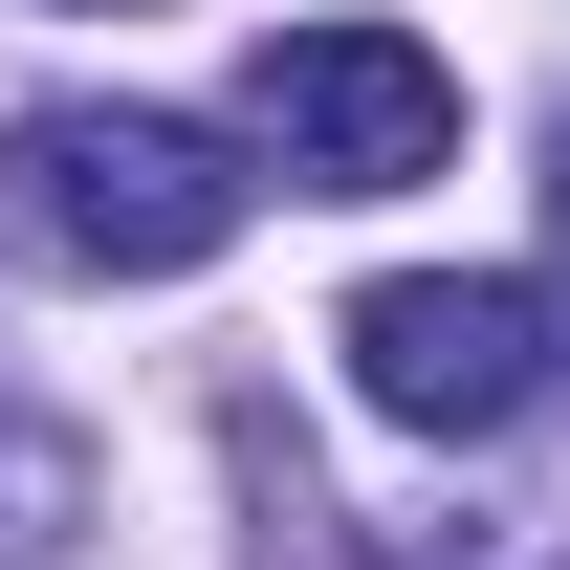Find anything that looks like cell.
<instances>
[{
	"label": "cell",
	"mask_w": 570,
	"mask_h": 570,
	"mask_svg": "<svg viewBox=\"0 0 570 570\" xmlns=\"http://www.w3.org/2000/svg\"><path fill=\"white\" fill-rule=\"evenodd\" d=\"M242 154L176 132V110H22L0 132V242H45V264L88 285H198L219 242H242Z\"/></svg>",
	"instance_id": "cell-1"
},
{
	"label": "cell",
	"mask_w": 570,
	"mask_h": 570,
	"mask_svg": "<svg viewBox=\"0 0 570 570\" xmlns=\"http://www.w3.org/2000/svg\"><path fill=\"white\" fill-rule=\"evenodd\" d=\"M242 132H264L285 198H417L439 154H461V67L395 45V22H285L264 67H242Z\"/></svg>",
	"instance_id": "cell-2"
},
{
	"label": "cell",
	"mask_w": 570,
	"mask_h": 570,
	"mask_svg": "<svg viewBox=\"0 0 570 570\" xmlns=\"http://www.w3.org/2000/svg\"><path fill=\"white\" fill-rule=\"evenodd\" d=\"M352 395L395 439H504L549 395V285L504 264H417V285H352Z\"/></svg>",
	"instance_id": "cell-3"
},
{
	"label": "cell",
	"mask_w": 570,
	"mask_h": 570,
	"mask_svg": "<svg viewBox=\"0 0 570 570\" xmlns=\"http://www.w3.org/2000/svg\"><path fill=\"white\" fill-rule=\"evenodd\" d=\"M67 527H88V439L0 395V570H67Z\"/></svg>",
	"instance_id": "cell-4"
}]
</instances>
